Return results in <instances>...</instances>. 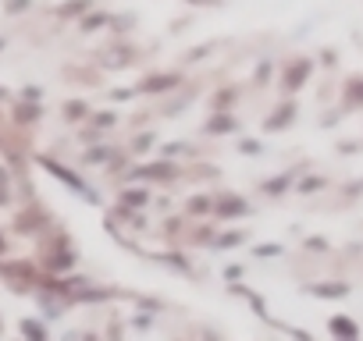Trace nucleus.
<instances>
[{
	"mask_svg": "<svg viewBox=\"0 0 363 341\" xmlns=\"http://www.w3.org/2000/svg\"><path fill=\"white\" fill-rule=\"evenodd\" d=\"M331 330L342 334V337H356V323H349L345 316H335V320H331Z\"/></svg>",
	"mask_w": 363,
	"mask_h": 341,
	"instance_id": "nucleus-1",
	"label": "nucleus"
},
{
	"mask_svg": "<svg viewBox=\"0 0 363 341\" xmlns=\"http://www.w3.org/2000/svg\"><path fill=\"white\" fill-rule=\"evenodd\" d=\"M306 71H310V64H299V68H296V71L289 75V86H299V82L306 79Z\"/></svg>",
	"mask_w": 363,
	"mask_h": 341,
	"instance_id": "nucleus-2",
	"label": "nucleus"
},
{
	"mask_svg": "<svg viewBox=\"0 0 363 341\" xmlns=\"http://www.w3.org/2000/svg\"><path fill=\"white\" fill-rule=\"evenodd\" d=\"M317 295H345V284H320Z\"/></svg>",
	"mask_w": 363,
	"mask_h": 341,
	"instance_id": "nucleus-3",
	"label": "nucleus"
},
{
	"mask_svg": "<svg viewBox=\"0 0 363 341\" xmlns=\"http://www.w3.org/2000/svg\"><path fill=\"white\" fill-rule=\"evenodd\" d=\"M352 100H363V82H359V86H352Z\"/></svg>",
	"mask_w": 363,
	"mask_h": 341,
	"instance_id": "nucleus-4",
	"label": "nucleus"
},
{
	"mask_svg": "<svg viewBox=\"0 0 363 341\" xmlns=\"http://www.w3.org/2000/svg\"><path fill=\"white\" fill-rule=\"evenodd\" d=\"M0 245H4V242H0Z\"/></svg>",
	"mask_w": 363,
	"mask_h": 341,
	"instance_id": "nucleus-5",
	"label": "nucleus"
}]
</instances>
